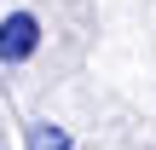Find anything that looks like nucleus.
<instances>
[{"instance_id": "obj_1", "label": "nucleus", "mask_w": 156, "mask_h": 150, "mask_svg": "<svg viewBox=\"0 0 156 150\" xmlns=\"http://www.w3.org/2000/svg\"><path fill=\"white\" fill-rule=\"evenodd\" d=\"M41 52V17L35 12H6L0 17V64H29Z\"/></svg>"}, {"instance_id": "obj_2", "label": "nucleus", "mask_w": 156, "mask_h": 150, "mask_svg": "<svg viewBox=\"0 0 156 150\" xmlns=\"http://www.w3.org/2000/svg\"><path fill=\"white\" fill-rule=\"evenodd\" d=\"M29 150H69V133L52 127V121H35L29 127Z\"/></svg>"}]
</instances>
